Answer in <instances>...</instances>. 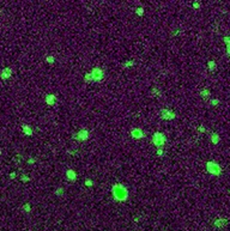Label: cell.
<instances>
[{
	"mask_svg": "<svg viewBox=\"0 0 230 231\" xmlns=\"http://www.w3.org/2000/svg\"><path fill=\"white\" fill-rule=\"evenodd\" d=\"M163 155H164L163 147H157V156H158V157H162Z\"/></svg>",
	"mask_w": 230,
	"mask_h": 231,
	"instance_id": "7402d4cb",
	"label": "cell"
},
{
	"mask_svg": "<svg viewBox=\"0 0 230 231\" xmlns=\"http://www.w3.org/2000/svg\"><path fill=\"white\" fill-rule=\"evenodd\" d=\"M134 12H135L139 17H141V16L144 15V9H143V7H138L137 10H134Z\"/></svg>",
	"mask_w": 230,
	"mask_h": 231,
	"instance_id": "ffe728a7",
	"label": "cell"
},
{
	"mask_svg": "<svg viewBox=\"0 0 230 231\" xmlns=\"http://www.w3.org/2000/svg\"><path fill=\"white\" fill-rule=\"evenodd\" d=\"M67 152L70 153V155H72V156H74V155H77V153H78V152H77V151H73V150H68Z\"/></svg>",
	"mask_w": 230,
	"mask_h": 231,
	"instance_id": "f1b7e54d",
	"label": "cell"
},
{
	"mask_svg": "<svg viewBox=\"0 0 230 231\" xmlns=\"http://www.w3.org/2000/svg\"><path fill=\"white\" fill-rule=\"evenodd\" d=\"M23 210H24V212H29V211H30V205H29V204H25V205L23 206Z\"/></svg>",
	"mask_w": 230,
	"mask_h": 231,
	"instance_id": "484cf974",
	"label": "cell"
},
{
	"mask_svg": "<svg viewBox=\"0 0 230 231\" xmlns=\"http://www.w3.org/2000/svg\"><path fill=\"white\" fill-rule=\"evenodd\" d=\"M193 7H194V9H199V7H200L199 1H194V3H193Z\"/></svg>",
	"mask_w": 230,
	"mask_h": 231,
	"instance_id": "83f0119b",
	"label": "cell"
},
{
	"mask_svg": "<svg viewBox=\"0 0 230 231\" xmlns=\"http://www.w3.org/2000/svg\"><path fill=\"white\" fill-rule=\"evenodd\" d=\"M175 116H176L175 113L172 111V110H169V109H163V110H161V117H162L163 120L170 121V120H174Z\"/></svg>",
	"mask_w": 230,
	"mask_h": 231,
	"instance_id": "8992f818",
	"label": "cell"
},
{
	"mask_svg": "<svg viewBox=\"0 0 230 231\" xmlns=\"http://www.w3.org/2000/svg\"><path fill=\"white\" fill-rule=\"evenodd\" d=\"M166 141H167L166 137L162 133H160V132L155 133V134H153V137H152V142H153V145H155L156 147H163Z\"/></svg>",
	"mask_w": 230,
	"mask_h": 231,
	"instance_id": "3957f363",
	"label": "cell"
},
{
	"mask_svg": "<svg viewBox=\"0 0 230 231\" xmlns=\"http://www.w3.org/2000/svg\"><path fill=\"white\" fill-rule=\"evenodd\" d=\"M90 73H91V75H92L94 82H101V80L103 79V77H104V72H103V69L100 68V67H94V68L91 69Z\"/></svg>",
	"mask_w": 230,
	"mask_h": 231,
	"instance_id": "277c9868",
	"label": "cell"
},
{
	"mask_svg": "<svg viewBox=\"0 0 230 231\" xmlns=\"http://www.w3.org/2000/svg\"><path fill=\"white\" fill-rule=\"evenodd\" d=\"M223 42H224V44H230V37L229 36H225L223 38Z\"/></svg>",
	"mask_w": 230,
	"mask_h": 231,
	"instance_id": "d4e9b609",
	"label": "cell"
},
{
	"mask_svg": "<svg viewBox=\"0 0 230 231\" xmlns=\"http://www.w3.org/2000/svg\"><path fill=\"white\" fill-rule=\"evenodd\" d=\"M226 224H228V219H225L223 217H218L213 220V226L216 229H223L226 226Z\"/></svg>",
	"mask_w": 230,
	"mask_h": 231,
	"instance_id": "52a82bcc",
	"label": "cell"
},
{
	"mask_svg": "<svg viewBox=\"0 0 230 231\" xmlns=\"http://www.w3.org/2000/svg\"><path fill=\"white\" fill-rule=\"evenodd\" d=\"M21 180L25 182V181H29V177H28V176H22V177H21Z\"/></svg>",
	"mask_w": 230,
	"mask_h": 231,
	"instance_id": "f546056e",
	"label": "cell"
},
{
	"mask_svg": "<svg viewBox=\"0 0 230 231\" xmlns=\"http://www.w3.org/2000/svg\"><path fill=\"white\" fill-rule=\"evenodd\" d=\"M131 135L134 139H141L144 137V133H143V131L140 128H134V129L131 131Z\"/></svg>",
	"mask_w": 230,
	"mask_h": 231,
	"instance_id": "ba28073f",
	"label": "cell"
},
{
	"mask_svg": "<svg viewBox=\"0 0 230 231\" xmlns=\"http://www.w3.org/2000/svg\"><path fill=\"white\" fill-rule=\"evenodd\" d=\"M135 65V62L132 60V61H126V62H124L122 63V66H124V68H129V67H133Z\"/></svg>",
	"mask_w": 230,
	"mask_h": 231,
	"instance_id": "ac0fdd59",
	"label": "cell"
},
{
	"mask_svg": "<svg viewBox=\"0 0 230 231\" xmlns=\"http://www.w3.org/2000/svg\"><path fill=\"white\" fill-rule=\"evenodd\" d=\"M66 177H67L68 181L74 182V181L77 180V173H75L74 170H72V169H68V170L66 171Z\"/></svg>",
	"mask_w": 230,
	"mask_h": 231,
	"instance_id": "9c48e42d",
	"label": "cell"
},
{
	"mask_svg": "<svg viewBox=\"0 0 230 231\" xmlns=\"http://www.w3.org/2000/svg\"><path fill=\"white\" fill-rule=\"evenodd\" d=\"M28 162H29V163H30V164H34V163H35V162H36V159H35V158H30V159H29V161H28Z\"/></svg>",
	"mask_w": 230,
	"mask_h": 231,
	"instance_id": "4dcf8cb0",
	"label": "cell"
},
{
	"mask_svg": "<svg viewBox=\"0 0 230 231\" xmlns=\"http://www.w3.org/2000/svg\"><path fill=\"white\" fill-rule=\"evenodd\" d=\"M206 131H207V129H206V127H205L204 125H201V126H199V127H198V132H199V133H201V134L206 133Z\"/></svg>",
	"mask_w": 230,
	"mask_h": 231,
	"instance_id": "44dd1931",
	"label": "cell"
},
{
	"mask_svg": "<svg viewBox=\"0 0 230 231\" xmlns=\"http://www.w3.org/2000/svg\"><path fill=\"white\" fill-rule=\"evenodd\" d=\"M22 129H23V132H24L25 135H33V129H31V127H29L28 125H24V126L22 127Z\"/></svg>",
	"mask_w": 230,
	"mask_h": 231,
	"instance_id": "9a60e30c",
	"label": "cell"
},
{
	"mask_svg": "<svg viewBox=\"0 0 230 231\" xmlns=\"http://www.w3.org/2000/svg\"><path fill=\"white\" fill-rule=\"evenodd\" d=\"M84 80H85L87 83L94 82V79H92V75H91V73H90V72H89V73H87V74L84 75Z\"/></svg>",
	"mask_w": 230,
	"mask_h": 231,
	"instance_id": "d6986e66",
	"label": "cell"
},
{
	"mask_svg": "<svg viewBox=\"0 0 230 231\" xmlns=\"http://www.w3.org/2000/svg\"><path fill=\"white\" fill-rule=\"evenodd\" d=\"M206 171L213 176H220L222 175V168L218 163L213 162V161H209L206 163Z\"/></svg>",
	"mask_w": 230,
	"mask_h": 231,
	"instance_id": "7a4b0ae2",
	"label": "cell"
},
{
	"mask_svg": "<svg viewBox=\"0 0 230 231\" xmlns=\"http://www.w3.org/2000/svg\"><path fill=\"white\" fill-rule=\"evenodd\" d=\"M11 73H12V71H11V68H4L3 71H1V74H0V75H1V78L4 79V80H6V79H9L10 78V77H11Z\"/></svg>",
	"mask_w": 230,
	"mask_h": 231,
	"instance_id": "8fae6325",
	"label": "cell"
},
{
	"mask_svg": "<svg viewBox=\"0 0 230 231\" xmlns=\"http://www.w3.org/2000/svg\"><path fill=\"white\" fill-rule=\"evenodd\" d=\"M151 95H152L153 97H157V98H160V97L162 96V92H161V90H160L158 88H153V89L151 90Z\"/></svg>",
	"mask_w": 230,
	"mask_h": 231,
	"instance_id": "5bb4252c",
	"label": "cell"
},
{
	"mask_svg": "<svg viewBox=\"0 0 230 231\" xmlns=\"http://www.w3.org/2000/svg\"><path fill=\"white\" fill-rule=\"evenodd\" d=\"M85 186H88V187H92V181H91L90 179H87V180H85Z\"/></svg>",
	"mask_w": 230,
	"mask_h": 231,
	"instance_id": "cb8c5ba5",
	"label": "cell"
},
{
	"mask_svg": "<svg viewBox=\"0 0 230 231\" xmlns=\"http://www.w3.org/2000/svg\"><path fill=\"white\" fill-rule=\"evenodd\" d=\"M210 140H211V142H212L213 145H217V144H219V141H220V135H219L218 133L213 132V133H211V135H210Z\"/></svg>",
	"mask_w": 230,
	"mask_h": 231,
	"instance_id": "30bf717a",
	"label": "cell"
},
{
	"mask_svg": "<svg viewBox=\"0 0 230 231\" xmlns=\"http://www.w3.org/2000/svg\"><path fill=\"white\" fill-rule=\"evenodd\" d=\"M200 96H201V98H203V100L209 101V100H210V97H211V91H210L209 89H203V90L200 91Z\"/></svg>",
	"mask_w": 230,
	"mask_h": 231,
	"instance_id": "7c38bea8",
	"label": "cell"
},
{
	"mask_svg": "<svg viewBox=\"0 0 230 231\" xmlns=\"http://www.w3.org/2000/svg\"><path fill=\"white\" fill-rule=\"evenodd\" d=\"M88 138H89V132L87 129H81L75 135H73V139L78 140V141H85Z\"/></svg>",
	"mask_w": 230,
	"mask_h": 231,
	"instance_id": "5b68a950",
	"label": "cell"
},
{
	"mask_svg": "<svg viewBox=\"0 0 230 231\" xmlns=\"http://www.w3.org/2000/svg\"><path fill=\"white\" fill-rule=\"evenodd\" d=\"M112 194H113L114 199H116L118 201H125L128 198V190L124 186H121L119 183L114 185L112 187Z\"/></svg>",
	"mask_w": 230,
	"mask_h": 231,
	"instance_id": "6da1fadb",
	"label": "cell"
},
{
	"mask_svg": "<svg viewBox=\"0 0 230 231\" xmlns=\"http://www.w3.org/2000/svg\"><path fill=\"white\" fill-rule=\"evenodd\" d=\"M46 61L49 62V63H53V62H54V58H53V56H48V58L46 59Z\"/></svg>",
	"mask_w": 230,
	"mask_h": 231,
	"instance_id": "4316f807",
	"label": "cell"
},
{
	"mask_svg": "<svg viewBox=\"0 0 230 231\" xmlns=\"http://www.w3.org/2000/svg\"><path fill=\"white\" fill-rule=\"evenodd\" d=\"M0 153H1V150H0Z\"/></svg>",
	"mask_w": 230,
	"mask_h": 231,
	"instance_id": "d6a6232c",
	"label": "cell"
},
{
	"mask_svg": "<svg viewBox=\"0 0 230 231\" xmlns=\"http://www.w3.org/2000/svg\"><path fill=\"white\" fill-rule=\"evenodd\" d=\"M55 102H56V97H55L54 95H47V97H46V103H47L48 106H54Z\"/></svg>",
	"mask_w": 230,
	"mask_h": 231,
	"instance_id": "4fadbf2b",
	"label": "cell"
},
{
	"mask_svg": "<svg viewBox=\"0 0 230 231\" xmlns=\"http://www.w3.org/2000/svg\"><path fill=\"white\" fill-rule=\"evenodd\" d=\"M210 104H211L212 107H218V106L220 104V101H219L218 98H211V100H210Z\"/></svg>",
	"mask_w": 230,
	"mask_h": 231,
	"instance_id": "e0dca14e",
	"label": "cell"
},
{
	"mask_svg": "<svg viewBox=\"0 0 230 231\" xmlns=\"http://www.w3.org/2000/svg\"><path fill=\"white\" fill-rule=\"evenodd\" d=\"M15 177H16V174H15V173H13V174H11V179H15Z\"/></svg>",
	"mask_w": 230,
	"mask_h": 231,
	"instance_id": "1f68e13d",
	"label": "cell"
},
{
	"mask_svg": "<svg viewBox=\"0 0 230 231\" xmlns=\"http://www.w3.org/2000/svg\"><path fill=\"white\" fill-rule=\"evenodd\" d=\"M55 194H56L58 196H61V195L64 194V188H61V187H60V188H58V189L55 190Z\"/></svg>",
	"mask_w": 230,
	"mask_h": 231,
	"instance_id": "603a6c76",
	"label": "cell"
},
{
	"mask_svg": "<svg viewBox=\"0 0 230 231\" xmlns=\"http://www.w3.org/2000/svg\"><path fill=\"white\" fill-rule=\"evenodd\" d=\"M207 67H209V71H211V72H213V71L216 69V67H217V65H216V62H214L213 60H210V61L207 62Z\"/></svg>",
	"mask_w": 230,
	"mask_h": 231,
	"instance_id": "2e32d148",
	"label": "cell"
}]
</instances>
